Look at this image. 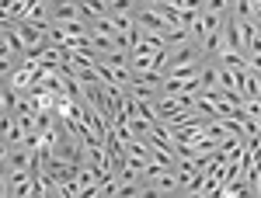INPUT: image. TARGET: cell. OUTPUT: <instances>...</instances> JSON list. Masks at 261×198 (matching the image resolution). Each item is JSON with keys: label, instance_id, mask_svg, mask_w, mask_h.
Listing matches in <instances>:
<instances>
[{"label": "cell", "instance_id": "4", "mask_svg": "<svg viewBox=\"0 0 261 198\" xmlns=\"http://www.w3.org/2000/svg\"><path fill=\"white\" fill-rule=\"evenodd\" d=\"M49 18H53V24H60V21H77L84 14H81V4L77 0H53L49 4Z\"/></svg>", "mask_w": 261, "mask_h": 198}, {"label": "cell", "instance_id": "3", "mask_svg": "<svg viewBox=\"0 0 261 198\" xmlns=\"http://www.w3.org/2000/svg\"><path fill=\"white\" fill-rule=\"evenodd\" d=\"M24 143V125L18 115H0V146H18Z\"/></svg>", "mask_w": 261, "mask_h": 198}, {"label": "cell", "instance_id": "6", "mask_svg": "<svg viewBox=\"0 0 261 198\" xmlns=\"http://www.w3.org/2000/svg\"><path fill=\"white\" fill-rule=\"evenodd\" d=\"M205 7H209V11H220V14H230L233 0H205Z\"/></svg>", "mask_w": 261, "mask_h": 198}, {"label": "cell", "instance_id": "2", "mask_svg": "<svg viewBox=\"0 0 261 198\" xmlns=\"http://www.w3.org/2000/svg\"><path fill=\"white\" fill-rule=\"evenodd\" d=\"M35 167H39V153L28 150L24 143L0 146V171H35Z\"/></svg>", "mask_w": 261, "mask_h": 198}, {"label": "cell", "instance_id": "1", "mask_svg": "<svg viewBox=\"0 0 261 198\" xmlns=\"http://www.w3.org/2000/svg\"><path fill=\"white\" fill-rule=\"evenodd\" d=\"M202 63V42L199 39H181V42H171L161 56V73H178V70H192Z\"/></svg>", "mask_w": 261, "mask_h": 198}, {"label": "cell", "instance_id": "5", "mask_svg": "<svg viewBox=\"0 0 261 198\" xmlns=\"http://www.w3.org/2000/svg\"><path fill=\"white\" fill-rule=\"evenodd\" d=\"M220 195H226V198H244V195H254V191H251L247 178H226L220 184Z\"/></svg>", "mask_w": 261, "mask_h": 198}]
</instances>
